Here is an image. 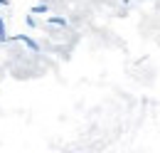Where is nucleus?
<instances>
[{
  "label": "nucleus",
  "mask_w": 160,
  "mask_h": 153,
  "mask_svg": "<svg viewBox=\"0 0 160 153\" xmlns=\"http://www.w3.org/2000/svg\"><path fill=\"white\" fill-rule=\"evenodd\" d=\"M10 5V0H0V8H8Z\"/></svg>",
  "instance_id": "39448f33"
},
{
  "label": "nucleus",
  "mask_w": 160,
  "mask_h": 153,
  "mask_svg": "<svg viewBox=\"0 0 160 153\" xmlns=\"http://www.w3.org/2000/svg\"><path fill=\"white\" fill-rule=\"evenodd\" d=\"M49 22H52V25H62V27L67 25V20H62V18H49Z\"/></svg>",
  "instance_id": "20e7f679"
},
{
  "label": "nucleus",
  "mask_w": 160,
  "mask_h": 153,
  "mask_svg": "<svg viewBox=\"0 0 160 153\" xmlns=\"http://www.w3.org/2000/svg\"><path fill=\"white\" fill-rule=\"evenodd\" d=\"M32 13H37V15H44V13H49V8H47V5H35V8H32Z\"/></svg>",
  "instance_id": "f03ea898"
},
{
  "label": "nucleus",
  "mask_w": 160,
  "mask_h": 153,
  "mask_svg": "<svg viewBox=\"0 0 160 153\" xmlns=\"http://www.w3.org/2000/svg\"><path fill=\"white\" fill-rule=\"evenodd\" d=\"M5 40H8V35H5V22L0 18V42H5Z\"/></svg>",
  "instance_id": "7ed1b4c3"
},
{
  "label": "nucleus",
  "mask_w": 160,
  "mask_h": 153,
  "mask_svg": "<svg viewBox=\"0 0 160 153\" xmlns=\"http://www.w3.org/2000/svg\"><path fill=\"white\" fill-rule=\"evenodd\" d=\"M18 42H22V45H25V47H30V50H32V52H40V45H37V42H35V40L32 37H27V35H18Z\"/></svg>",
  "instance_id": "f257e3e1"
}]
</instances>
